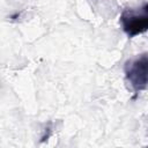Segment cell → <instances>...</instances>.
Listing matches in <instances>:
<instances>
[{"mask_svg":"<svg viewBox=\"0 0 148 148\" xmlns=\"http://www.w3.org/2000/svg\"><path fill=\"white\" fill-rule=\"evenodd\" d=\"M119 21L123 31L130 38L148 31V2L139 8H125Z\"/></svg>","mask_w":148,"mask_h":148,"instance_id":"7a4b0ae2","label":"cell"},{"mask_svg":"<svg viewBox=\"0 0 148 148\" xmlns=\"http://www.w3.org/2000/svg\"><path fill=\"white\" fill-rule=\"evenodd\" d=\"M124 74L135 96L145 90L148 87V53L143 52L126 60Z\"/></svg>","mask_w":148,"mask_h":148,"instance_id":"6da1fadb","label":"cell"}]
</instances>
